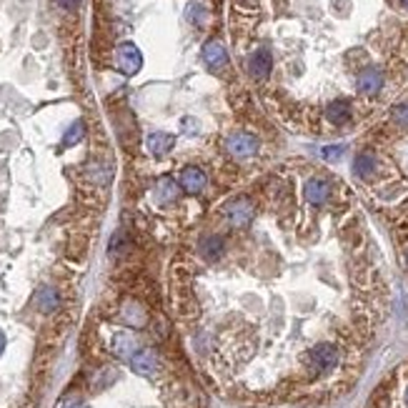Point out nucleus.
Masks as SVG:
<instances>
[{"label":"nucleus","instance_id":"obj_1","mask_svg":"<svg viewBox=\"0 0 408 408\" xmlns=\"http://www.w3.org/2000/svg\"><path fill=\"white\" fill-rule=\"evenodd\" d=\"M366 408H408V360L376 386Z\"/></svg>","mask_w":408,"mask_h":408},{"label":"nucleus","instance_id":"obj_2","mask_svg":"<svg viewBox=\"0 0 408 408\" xmlns=\"http://www.w3.org/2000/svg\"><path fill=\"white\" fill-rule=\"evenodd\" d=\"M115 66L123 75H136L143 68V55L133 43H120L115 50Z\"/></svg>","mask_w":408,"mask_h":408},{"label":"nucleus","instance_id":"obj_3","mask_svg":"<svg viewBox=\"0 0 408 408\" xmlns=\"http://www.w3.org/2000/svg\"><path fill=\"white\" fill-rule=\"evenodd\" d=\"M303 196H306V201L311 205L321 208V205L328 203L330 196H333V183H330L328 178H323V175H313V178L306 180V186H303Z\"/></svg>","mask_w":408,"mask_h":408},{"label":"nucleus","instance_id":"obj_4","mask_svg":"<svg viewBox=\"0 0 408 408\" xmlns=\"http://www.w3.org/2000/svg\"><path fill=\"white\" fill-rule=\"evenodd\" d=\"M384 83H386L384 71L371 66V68H363V71L358 73V78H356V90H358L360 96L373 98L384 90Z\"/></svg>","mask_w":408,"mask_h":408},{"label":"nucleus","instance_id":"obj_5","mask_svg":"<svg viewBox=\"0 0 408 408\" xmlns=\"http://www.w3.org/2000/svg\"><path fill=\"white\" fill-rule=\"evenodd\" d=\"M226 150H228L233 158H251L256 156V150H258V140L253 138L251 133H231L228 138H226Z\"/></svg>","mask_w":408,"mask_h":408},{"label":"nucleus","instance_id":"obj_6","mask_svg":"<svg viewBox=\"0 0 408 408\" xmlns=\"http://www.w3.org/2000/svg\"><path fill=\"white\" fill-rule=\"evenodd\" d=\"M323 115L333 128H343V126H349L351 118H354V105H351L349 101H341V98H338V101L326 105Z\"/></svg>","mask_w":408,"mask_h":408},{"label":"nucleus","instance_id":"obj_7","mask_svg":"<svg viewBox=\"0 0 408 408\" xmlns=\"http://www.w3.org/2000/svg\"><path fill=\"white\" fill-rule=\"evenodd\" d=\"M354 173L358 175L360 180L376 178V175H379V158H376V153H368V150L358 153L354 161Z\"/></svg>","mask_w":408,"mask_h":408},{"label":"nucleus","instance_id":"obj_8","mask_svg":"<svg viewBox=\"0 0 408 408\" xmlns=\"http://www.w3.org/2000/svg\"><path fill=\"white\" fill-rule=\"evenodd\" d=\"M203 60H205V66L213 68V71H223V68L228 66V53H226V48H223V43H218V41L205 43Z\"/></svg>","mask_w":408,"mask_h":408},{"label":"nucleus","instance_id":"obj_9","mask_svg":"<svg viewBox=\"0 0 408 408\" xmlns=\"http://www.w3.org/2000/svg\"><path fill=\"white\" fill-rule=\"evenodd\" d=\"M270 71H273V58H270V53L265 48H258L248 58V73H251L253 78H265Z\"/></svg>","mask_w":408,"mask_h":408},{"label":"nucleus","instance_id":"obj_10","mask_svg":"<svg viewBox=\"0 0 408 408\" xmlns=\"http://www.w3.org/2000/svg\"><path fill=\"white\" fill-rule=\"evenodd\" d=\"M110 349H113L115 356L120 358H133V356L138 354V341L133 333H126V330H120L113 336V343H110Z\"/></svg>","mask_w":408,"mask_h":408},{"label":"nucleus","instance_id":"obj_11","mask_svg":"<svg viewBox=\"0 0 408 408\" xmlns=\"http://www.w3.org/2000/svg\"><path fill=\"white\" fill-rule=\"evenodd\" d=\"M175 145V138L170 136V133H150L148 138H145V148H148V153H153L156 158L166 156V153H170V148Z\"/></svg>","mask_w":408,"mask_h":408},{"label":"nucleus","instance_id":"obj_12","mask_svg":"<svg viewBox=\"0 0 408 408\" xmlns=\"http://www.w3.org/2000/svg\"><path fill=\"white\" fill-rule=\"evenodd\" d=\"M131 368L136 373H138V376H153V373L158 371V358H156V354H153V351H148V349L138 351V354H136L131 358Z\"/></svg>","mask_w":408,"mask_h":408},{"label":"nucleus","instance_id":"obj_13","mask_svg":"<svg viewBox=\"0 0 408 408\" xmlns=\"http://www.w3.org/2000/svg\"><path fill=\"white\" fill-rule=\"evenodd\" d=\"M180 186L188 193H201L205 188V173L201 168H186L180 173Z\"/></svg>","mask_w":408,"mask_h":408},{"label":"nucleus","instance_id":"obj_14","mask_svg":"<svg viewBox=\"0 0 408 408\" xmlns=\"http://www.w3.org/2000/svg\"><path fill=\"white\" fill-rule=\"evenodd\" d=\"M253 218V203L248 198H238L231 208V223L233 226H246Z\"/></svg>","mask_w":408,"mask_h":408},{"label":"nucleus","instance_id":"obj_15","mask_svg":"<svg viewBox=\"0 0 408 408\" xmlns=\"http://www.w3.org/2000/svg\"><path fill=\"white\" fill-rule=\"evenodd\" d=\"M201 253H203V258L218 261L223 253H226V243H223L221 235H208V238H203V243H201Z\"/></svg>","mask_w":408,"mask_h":408},{"label":"nucleus","instance_id":"obj_16","mask_svg":"<svg viewBox=\"0 0 408 408\" xmlns=\"http://www.w3.org/2000/svg\"><path fill=\"white\" fill-rule=\"evenodd\" d=\"M178 198V186H175L173 178H161L156 186V201L158 203H170V201Z\"/></svg>","mask_w":408,"mask_h":408},{"label":"nucleus","instance_id":"obj_17","mask_svg":"<svg viewBox=\"0 0 408 408\" xmlns=\"http://www.w3.org/2000/svg\"><path fill=\"white\" fill-rule=\"evenodd\" d=\"M123 321L138 328V326L145 323V311L136 303V300H128L126 306H123Z\"/></svg>","mask_w":408,"mask_h":408},{"label":"nucleus","instance_id":"obj_18","mask_svg":"<svg viewBox=\"0 0 408 408\" xmlns=\"http://www.w3.org/2000/svg\"><path fill=\"white\" fill-rule=\"evenodd\" d=\"M208 18H210V10L205 3H191V6H188V20H191L193 25L203 28V25L208 23Z\"/></svg>","mask_w":408,"mask_h":408},{"label":"nucleus","instance_id":"obj_19","mask_svg":"<svg viewBox=\"0 0 408 408\" xmlns=\"http://www.w3.org/2000/svg\"><path fill=\"white\" fill-rule=\"evenodd\" d=\"M36 300H38V308H41L43 313L55 311V306H58V296H55V291H50V289H41V291H38Z\"/></svg>","mask_w":408,"mask_h":408},{"label":"nucleus","instance_id":"obj_20","mask_svg":"<svg viewBox=\"0 0 408 408\" xmlns=\"http://www.w3.org/2000/svg\"><path fill=\"white\" fill-rule=\"evenodd\" d=\"M85 136V128H83V120H75L71 128L66 131V136H63V145H75L80 143Z\"/></svg>","mask_w":408,"mask_h":408},{"label":"nucleus","instance_id":"obj_21","mask_svg":"<svg viewBox=\"0 0 408 408\" xmlns=\"http://www.w3.org/2000/svg\"><path fill=\"white\" fill-rule=\"evenodd\" d=\"M391 120H393V126L408 128V103H401V105L391 110Z\"/></svg>","mask_w":408,"mask_h":408},{"label":"nucleus","instance_id":"obj_22","mask_svg":"<svg viewBox=\"0 0 408 408\" xmlns=\"http://www.w3.org/2000/svg\"><path fill=\"white\" fill-rule=\"evenodd\" d=\"M110 253L113 256H123V253H128V238H126V233H115L113 238H110Z\"/></svg>","mask_w":408,"mask_h":408},{"label":"nucleus","instance_id":"obj_23","mask_svg":"<svg viewBox=\"0 0 408 408\" xmlns=\"http://www.w3.org/2000/svg\"><path fill=\"white\" fill-rule=\"evenodd\" d=\"M341 153H343V145H328V148H323L326 161H336V158H341Z\"/></svg>","mask_w":408,"mask_h":408},{"label":"nucleus","instance_id":"obj_24","mask_svg":"<svg viewBox=\"0 0 408 408\" xmlns=\"http://www.w3.org/2000/svg\"><path fill=\"white\" fill-rule=\"evenodd\" d=\"M60 8H66V10H75L80 6V0H58Z\"/></svg>","mask_w":408,"mask_h":408},{"label":"nucleus","instance_id":"obj_25","mask_svg":"<svg viewBox=\"0 0 408 408\" xmlns=\"http://www.w3.org/2000/svg\"><path fill=\"white\" fill-rule=\"evenodd\" d=\"M398 6H401L403 10H408V0H398Z\"/></svg>","mask_w":408,"mask_h":408},{"label":"nucleus","instance_id":"obj_26","mask_svg":"<svg viewBox=\"0 0 408 408\" xmlns=\"http://www.w3.org/2000/svg\"><path fill=\"white\" fill-rule=\"evenodd\" d=\"M3 346H6V338H3V333H0V354H3Z\"/></svg>","mask_w":408,"mask_h":408}]
</instances>
